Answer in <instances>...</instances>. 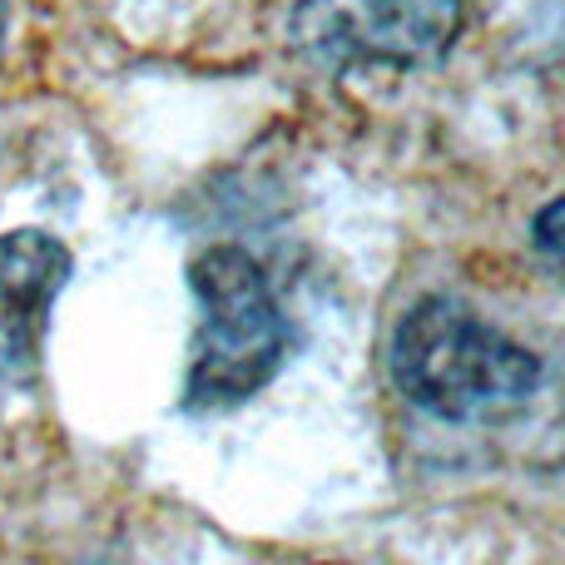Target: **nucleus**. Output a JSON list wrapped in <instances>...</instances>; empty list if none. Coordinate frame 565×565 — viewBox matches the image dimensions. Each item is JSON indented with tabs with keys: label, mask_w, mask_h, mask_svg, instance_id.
Wrapping results in <instances>:
<instances>
[{
	"label": "nucleus",
	"mask_w": 565,
	"mask_h": 565,
	"mask_svg": "<svg viewBox=\"0 0 565 565\" xmlns=\"http://www.w3.org/2000/svg\"><path fill=\"white\" fill-rule=\"evenodd\" d=\"M541 358L451 298H422L392 332V382L441 422L511 412L541 392Z\"/></svg>",
	"instance_id": "f257e3e1"
},
{
	"label": "nucleus",
	"mask_w": 565,
	"mask_h": 565,
	"mask_svg": "<svg viewBox=\"0 0 565 565\" xmlns=\"http://www.w3.org/2000/svg\"><path fill=\"white\" fill-rule=\"evenodd\" d=\"M189 282L199 292V332L189 352V407L224 412L248 402L278 372L288 328L268 274L244 248L218 244L194 258Z\"/></svg>",
	"instance_id": "f03ea898"
},
{
	"label": "nucleus",
	"mask_w": 565,
	"mask_h": 565,
	"mask_svg": "<svg viewBox=\"0 0 565 565\" xmlns=\"http://www.w3.org/2000/svg\"><path fill=\"white\" fill-rule=\"evenodd\" d=\"M461 0H318V40L372 65H427L451 45Z\"/></svg>",
	"instance_id": "7ed1b4c3"
},
{
	"label": "nucleus",
	"mask_w": 565,
	"mask_h": 565,
	"mask_svg": "<svg viewBox=\"0 0 565 565\" xmlns=\"http://www.w3.org/2000/svg\"><path fill=\"white\" fill-rule=\"evenodd\" d=\"M70 278V254L50 234L20 228L0 238V402L35 372L50 302Z\"/></svg>",
	"instance_id": "20e7f679"
},
{
	"label": "nucleus",
	"mask_w": 565,
	"mask_h": 565,
	"mask_svg": "<svg viewBox=\"0 0 565 565\" xmlns=\"http://www.w3.org/2000/svg\"><path fill=\"white\" fill-rule=\"evenodd\" d=\"M556 224H561V204H546V214L536 218V244L546 248V258H556V254H561V234H556Z\"/></svg>",
	"instance_id": "39448f33"
},
{
	"label": "nucleus",
	"mask_w": 565,
	"mask_h": 565,
	"mask_svg": "<svg viewBox=\"0 0 565 565\" xmlns=\"http://www.w3.org/2000/svg\"><path fill=\"white\" fill-rule=\"evenodd\" d=\"M6 30H10V0H0V55H6Z\"/></svg>",
	"instance_id": "423d86ee"
}]
</instances>
